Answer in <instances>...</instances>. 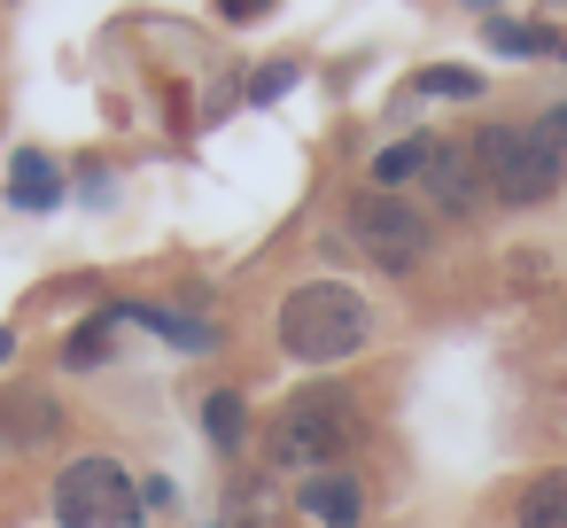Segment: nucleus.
I'll return each mask as SVG.
<instances>
[{"label":"nucleus","instance_id":"1","mask_svg":"<svg viewBox=\"0 0 567 528\" xmlns=\"http://www.w3.org/2000/svg\"><path fill=\"white\" fill-rule=\"evenodd\" d=\"M365 334H373V311H365V296L342 288V280L288 288V303H280V350H288L296 365H342V358L365 350Z\"/></svg>","mask_w":567,"mask_h":528},{"label":"nucleus","instance_id":"2","mask_svg":"<svg viewBox=\"0 0 567 528\" xmlns=\"http://www.w3.org/2000/svg\"><path fill=\"white\" fill-rule=\"evenodd\" d=\"M474 164H482V187L497 203H513V210L559 195V179H567V156L536 125H482L474 133Z\"/></svg>","mask_w":567,"mask_h":528},{"label":"nucleus","instance_id":"3","mask_svg":"<svg viewBox=\"0 0 567 528\" xmlns=\"http://www.w3.org/2000/svg\"><path fill=\"white\" fill-rule=\"evenodd\" d=\"M358 443V420H350V404L342 396H296L280 420H272V435H265V458L280 466V474H327L342 451Z\"/></svg>","mask_w":567,"mask_h":528},{"label":"nucleus","instance_id":"4","mask_svg":"<svg viewBox=\"0 0 567 528\" xmlns=\"http://www.w3.org/2000/svg\"><path fill=\"white\" fill-rule=\"evenodd\" d=\"M55 528H141V489L117 458H71L55 474Z\"/></svg>","mask_w":567,"mask_h":528},{"label":"nucleus","instance_id":"5","mask_svg":"<svg viewBox=\"0 0 567 528\" xmlns=\"http://www.w3.org/2000/svg\"><path fill=\"white\" fill-rule=\"evenodd\" d=\"M350 241L381 265V272H412L427 257V210H412L404 195H358L350 203Z\"/></svg>","mask_w":567,"mask_h":528},{"label":"nucleus","instance_id":"6","mask_svg":"<svg viewBox=\"0 0 567 528\" xmlns=\"http://www.w3.org/2000/svg\"><path fill=\"white\" fill-rule=\"evenodd\" d=\"M420 187H427V210H443V218H474V210H482V164H474V148H443V141H435Z\"/></svg>","mask_w":567,"mask_h":528},{"label":"nucleus","instance_id":"7","mask_svg":"<svg viewBox=\"0 0 567 528\" xmlns=\"http://www.w3.org/2000/svg\"><path fill=\"white\" fill-rule=\"evenodd\" d=\"M303 513H311L319 528H358V520H365V489H358V474H342V466L311 474V482H303Z\"/></svg>","mask_w":567,"mask_h":528},{"label":"nucleus","instance_id":"8","mask_svg":"<svg viewBox=\"0 0 567 528\" xmlns=\"http://www.w3.org/2000/svg\"><path fill=\"white\" fill-rule=\"evenodd\" d=\"M117 319H125V327H148V334H164V342H179V350H195V358H203V350H218V327H210V319H187V311H156V303H125Z\"/></svg>","mask_w":567,"mask_h":528},{"label":"nucleus","instance_id":"9","mask_svg":"<svg viewBox=\"0 0 567 528\" xmlns=\"http://www.w3.org/2000/svg\"><path fill=\"white\" fill-rule=\"evenodd\" d=\"M9 203H17V210H55V203H63V179H55V164H48L40 148H24V156L9 164Z\"/></svg>","mask_w":567,"mask_h":528},{"label":"nucleus","instance_id":"10","mask_svg":"<svg viewBox=\"0 0 567 528\" xmlns=\"http://www.w3.org/2000/svg\"><path fill=\"white\" fill-rule=\"evenodd\" d=\"M520 528H567V466H551L520 489Z\"/></svg>","mask_w":567,"mask_h":528},{"label":"nucleus","instance_id":"11","mask_svg":"<svg viewBox=\"0 0 567 528\" xmlns=\"http://www.w3.org/2000/svg\"><path fill=\"white\" fill-rule=\"evenodd\" d=\"M427 156H435V141H396V148H381V156H373V187H381V195H396L404 179H420V172H427Z\"/></svg>","mask_w":567,"mask_h":528},{"label":"nucleus","instance_id":"12","mask_svg":"<svg viewBox=\"0 0 567 528\" xmlns=\"http://www.w3.org/2000/svg\"><path fill=\"white\" fill-rule=\"evenodd\" d=\"M117 327H125L117 311H94V319H86V327L71 334V350H63V365H79V373H94V365L110 358V342H117Z\"/></svg>","mask_w":567,"mask_h":528},{"label":"nucleus","instance_id":"13","mask_svg":"<svg viewBox=\"0 0 567 528\" xmlns=\"http://www.w3.org/2000/svg\"><path fill=\"white\" fill-rule=\"evenodd\" d=\"M203 427H210L218 451H241V435H249V404H241L234 389H218V396L203 404Z\"/></svg>","mask_w":567,"mask_h":528},{"label":"nucleus","instance_id":"14","mask_svg":"<svg viewBox=\"0 0 567 528\" xmlns=\"http://www.w3.org/2000/svg\"><path fill=\"white\" fill-rule=\"evenodd\" d=\"M63 427V412H48L40 396H17L9 412H0V435H9V443H40V435H55Z\"/></svg>","mask_w":567,"mask_h":528},{"label":"nucleus","instance_id":"15","mask_svg":"<svg viewBox=\"0 0 567 528\" xmlns=\"http://www.w3.org/2000/svg\"><path fill=\"white\" fill-rule=\"evenodd\" d=\"M489 48L497 55H551V32H536V24H489Z\"/></svg>","mask_w":567,"mask_h":528},{"label":"nucleus","instance_id":"16","mask_svg":"<svg viewBox=\"0 0 567 528\" xmlns=\"http://www.w3.org/2000/svg\"><path fill=\"white\" fill-rule=\"evenodd\" d=\"M420 94H451V102H466V94H482V79H474V71H420Z\"/></svg>","mask_w":567,"mask_h":528},{"label":"nucleus","instance_id":"17","mask_svg":"<svg viewBox=\"0 0 567 528\" xmlns=\"http://www.w3.org/2000/svg\"><path fill=\"white\" fill-rule=\"evenodd\" d=\"M288 86H296V63H272V71H257V86H249V94H257V102H272V94H288Z\"/></svg>","mask_w":567,"mask_h":528},{"label":"nucleus","instance_id":"18","mask_svg":"<svg viewBox=\"0 0 567 528\" xmlns=\"http://www.w3.org/2000/svg\"><path fill=\"white\" fill-rule=\"evenodd\" d=\"M536 133H544V141H551V148H559V156H567V102H559V110H551V117H536Z\"/></svg>","mask_w":567,"mask_h":528},{"label":"nucleus","instance_id":"19","mask_svg":"<svg viewBox=\"0 0 567 528\" xmlns=\"http://www.w3.org/2000/svg\"><path fill=\"white\" fill-rule=\"evenodd\" d=\"M218 9H226V17H234V24H257V17H265V9H272V0H218Z\"/></svg>","mask_w":567,"mask_h":528},{"label":"nucleus","instance_id":"20","mask_svg":"<svg viewBox=\"0 0 567 528\" xmlns=\"http://www.w3.org/2000/svg\"><path fill=\"white\" fill-rule=\"evenodd\" d=\"M9 350H17V334H9V327H0V358H9Z\"/></svg>","mask_w":567,"mask_h":528},{"label":"nucleus","instance_id":"21","mask_svg":"<svg viewBox=\"0 0 567 528\" xmlns=\"http://www.w3.org/2000/svg\"><path fill=\"white\" fill-rule=\"evenodd\" d=\"M466 9H497V0H466Z\"/></svg>","mask_w":567,"mask_h":528}]
</instances>
